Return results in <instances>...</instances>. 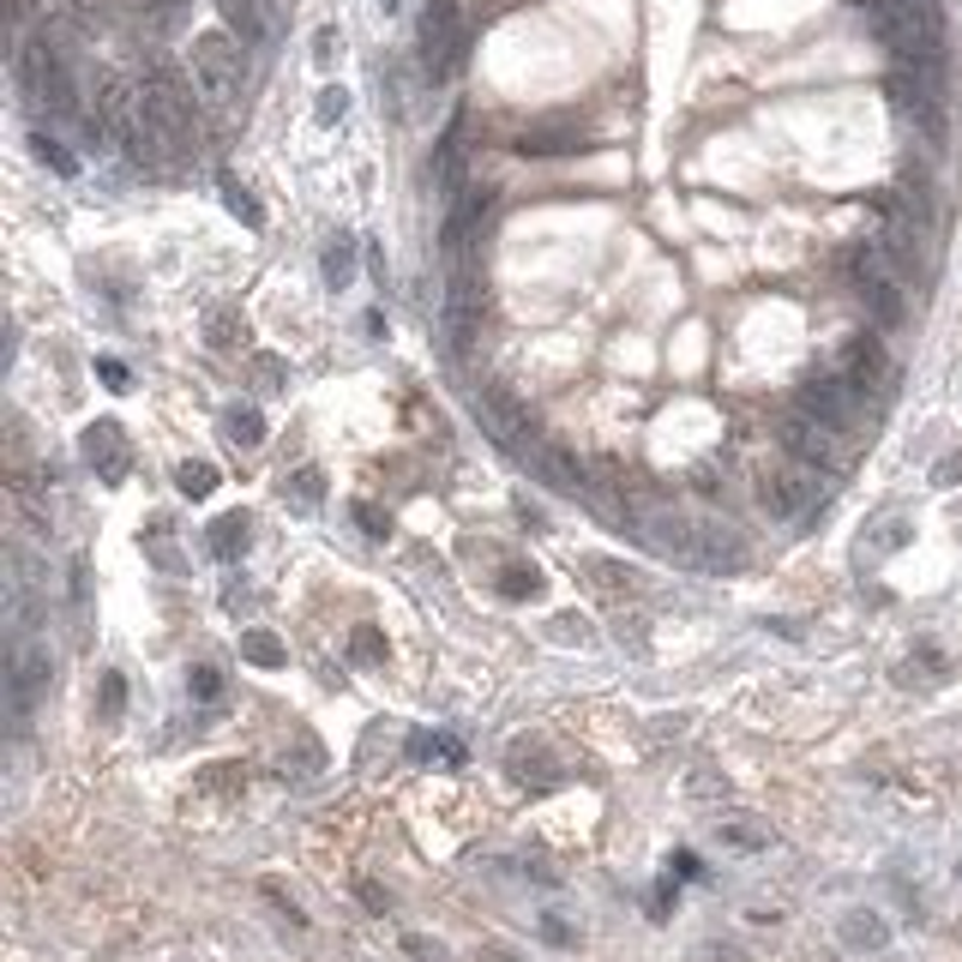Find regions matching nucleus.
I'll return each instance as SVG.
<instances>
[{
    "label": "nucleus",
    "instance_id": "24",
    "mask_svg": "<svg viewBox=\"0 0 962 962\" xmlns=\"http://www.w3.org/2000/svg\"><path fill=\"white\" fill-rule=\"evenodd\" d=\"M30 151H37V156H42V163H49L54 175H66V181H73V175H78V156L66 151L61 139H49V132H30Z\"/></svg>",
    "mask_w": 962,
    "mask_h": 962
},
{
    "label": "nucleus",
    "instance_id": "12",
    "mask_svg": "<svg viewBox=\"0 0 962 962\" xmlns=\"http://www.w3.org/2000/svg\"><path fill=\"white\" fill-rule=\"evenodd\" d=\"M253 542V518L248 511H223V518H211V530H205V547H211V559H241V547Z\"/></svg>",
    "mask_w": 962,
    "mask_h": 962
},
{
    "label": "nucleus",
    "instance_id": "1",
    "mask_svg": "<svg viewBox=\"0 0 962 962\" xmlns=\"http://www.w3.org/2000/svg\"><path fill=\"white\" fill-rule=\"evenodd\" d=\"M656 554L680 559L692 572H741L746 566V542L716 518H686V511H662V518L644 523Z\"/></svg>",
    "mask_w": 962,
    "mask_h": 962
},
{
    "label": "nucleus",
    "instance_id": "9",
    "mask_svg": "<svg viewBox=\"0 0 962 962\" xmlns=\"http://www.w3.org/2000/svg\"><path fill=\"white\" fill-rule=\"evenodd\" d=\"M776 433H782V452H788L794 464H807V469H831V464H836V433L824 428V421H812V416H800V409H788Z\"/></svg>",
    "mask_w": 962,
    "mask_h": 962
},
{
    "label": "nucleus",
    "instance_id": "27",
    "mask_svg": "<svg viewBox=\"0 0 962 962\" xmlns=\"http://www.w3.org/2000/svg\"><path fill=\"white\" fill-rule=\"evenodd\" d=\"M343 115H350V91H343V85H326L319 103H313V121H319V127H338Z\"/></svg>",
    "mask_w": 962,
    "mask_h": 962
},
{
    "label": "nucleus",
    "instance_id": "5",
    "mask_svg": "<svg viewBox=\"0 0 962 962\" xmlns=\"http://www.w3.org/2000/svg\"><path fill=\"white\" fill-rule=\"evenodd\" d=\"M800 416H812V421H824L831 433H848L860 421V409H866V397H860L855 385H848L843 374H819V379H807L800 385Z\"/></svg>",
    "mask_w": 962,
    "mask_h": 962
},
{
    "label": "nucleus",
    "instance_id": "21",
    "mask_svg": "<svg viewBox=\"0 0 962 962\" xmlns=\"http://www.w3.org/2000/svg\"><path fill=\"white\" fill-rule=\"evenodd\" d=\"M241 656H248L253 668H283L289 662V650H283V637L277 632H241Z\"/></svg>",
    "mask_w": 962,
    "mask_h": 962
},
{
    "label": "nucleus",
    "instance_id": "13",
    "mask_svg": "<svg viewBox=\"0 0 962 962\" xmlns=\"http://www.w3.org/2000/svg\"><path fill=\"white\" fill-rule=\"evenodd\" d=\"M283 499H289V511H295V518H313V511L326 506V469H319V464H301L295 476L283 481Z\"/></svg>",
    "mask_w": 962,
    "mask_h": 962
},
{
    "label": "nucleus",
    "instance_id": "2",
    "mask_svg": "<svg viewBox=\"0 0 962 962\" xmlns=\"http://www.w3.org/2000/svg\"><path fill=\"white\" fill-rule=\"evenodd\" d=\"M187 73H193L199 97L223 109L235 91H241V73H248V61H241V37H235V30H199L193 49H187Z\"/></svg>",
    "mask_w": 962,
    "mask_h": 962
},
{
    "label": "nucleus",
    "instance_id": "33",
    "mask_svg": "<svg viewBox=\"0 0 962 962\" xmlns=\"http://www.w3.org/2000/svg\"><path fill=\"white\" fill-rule=\"evenodd\" d=\"M121 704H127V680H121V674H103V716H109V722L121 716Z\"/></svg>",
    "mask_w": 962,
    "mask_h": 962
},
{
    "label": "nucleus",
    "instance_id": "20",
    "mask_svg": "<svg viewBox=\"0 0 962 962\" xmlns=\"http://www.w3.org/2000/svg\"><path fill=\"white\" fill-rule=\"evenodd\" d=\"M909 542H914V523H909V518H878L866 535H860V554L878 559V554H897V547H909Z\"/></svg>",
    "mask_w": 962,
    "mask_h": 962
},
{
    "label": "nucleus",
    "instance_id": "39",
    "mask_svg": "<svg viewBox=\"0 0 962 962\" xmlns=\"http://www.w3.org/2000/svg\"><path fill=\"white\" fill-rule=\"evenodd\" d=\"M397 7H404V0H379V13H397Z\"/></svg>",
    "mask_w": 962,
    "mask_h": 962
},
{
    "label": "nucleus",
    "instance_id": "28",
    "mask_svg": "<svg viewBox=\"0 0 962 962\" xmlns=\"http://www.w3.org/2000/svg\"><path fill=\"white\" fill-rule=\"evenodd\" d=\"M253 385H260V391H283L289 385V362H283V355H253Z\"/></svg>",
    "mask_w": 962,
    "mask_h": 962
},
{
    "label": "nucleus",
    "instance_id": "26",
    "mask_svg": "<svg viewBox=\"0 0 962 962\" xmlns=\"http://www.w3.org/2000/svg\"><path fill=\"white\" fill-rule=\"evenodd\" d=\"M535 590H542V572H535V566H506V572H499V596H511V602H523V596H535Z\"/></svg>",
    "mask_w": 962,
    "mask_h": 962
},
{
    "label": "nucleus",
    "instance_id": "14",
    "mask_svg": "<svg viewBox=\"0 0 962 962\" xmlns=\"http://www.w3.org/2000/svg\"><path fill=\"white\" fill-rule=\"evenodd\" d=\"M530 464H535V476H542L547 488H559V494H578V488H584V469H578V457L554 452V445H535Z\"/></svg>",
    "mask_w": 962,
    "mask_h": 962
},
{
    "label": "nucleus",
    "instance_id": "35",
    "mask_svg": "<svg viewBox=\"0 0 962 962\" xmlns=\"http://www.w3.org/2000/svg\"><path fill=\"white\" fill-rule=\"evenodd\" d=\"M97 379H103L109 391H127V385H132V379H127V367H121L115 355H103V362H97Z\"/></svg>",
    "mask_w": 962,
    "mask_h": 962
},
{
    "label": "nucleus",
    "instance_id": "34",
    "mask_svg": "<svg viewBox=\"0 0 962 962\" xmlns=\"http://www.w3.org/2000/svg\"><path fill=\"white\" fill-rule=\"evenodd\" d=\"M187 686H193V698H217V692H223V674H217V668H193V674H187Z\"/></svg>",
    "mask_w": 962,
    "mask_h": 962
},
{
    "label": "nucleus",
    "instance_id": "19",
    "mask_svg": "<svg viewBox=\"0 0 962 962\" xmlns=\"http://www.w3.org/2000/svg\"><path fill=\"white\" fill-rule=\"evenodd\" d=\"M518 151L523 156H566V151H578V127H566V121H554V127H530L518 139Z\"/></svg>",
    "mask_w": 962,
    "mask_h": 962
},
{
    "label": "nucleus",
    "instance_id": "31",
    "mask_svg": "<svg viewBox=\"0 0 962 962\" xmlns=\"http://www.w3.org/2000/svg\"><path fill=\"white\" fill-rule=\"evenodd\" d=\"M211 343H217V350H235V338H241V326H235V313H211Z\"/></svg>",
    "mask_w": 962,
    "mask_h": 962
},
{
    "label": "nucleus",
    "instance_id": "22",
    "mask_svg": "<svg viewBox=\"0 0 962 962\" xmlns=\"http://www.w3.org/2000/svg\"><path fill=\"white\" fill-rule=\"evenodd\" d=\"M175 488H181L187 499H211L217 494V469H211L205 457H187V464L175 469Z\"/></svg>",
    "mask_w": 962,
    "mask_h": 962
},
{
    "label": "nucleus",
    "instance_id": "37",
    "mask_svg": "<svg viewBox=\"0 0 962 962\" xmlns=\"http://www.w3.org/2000/svg\"><path fill=\"white\" fill-rule=\"evenodd\" d=\"M933 481H938V488H950V481H962V457H945V464L933 469Z\"/></svg>",
    "mask_w": 962,
    "mask_h": 962
},
{
    "label": "nucleus",
    "instance_id": "7",
    "mask_svg": "<svg viewBox=\"0 0 962 962\" xmlns=\"http://www.w3.org/2000/svg\"><path fill=\"white\" fill-rule=\"evenodd\" d=\"M819 499V469H807V464H770L764 469V481H758V506L770 511V518H800V511Z\"/></svg>",
    "mask_w": 962,
    "mask_h": 962
},
{
    "label": "nucleus",
    "instance_id": "11",
    "mask_svg": "<svg viewBox=\"0 0 962 962\" xmlns=\"http://www.w3.org/2000/svg\"><path fill=\"white\" fill-rule=\"evenodd\" d=\"M223 30H235L241 42H265L271 37V0H217Z\"/></svg>",
    "mask_w": 962,
    "mask_h": 962
},
{
    "label": "nucleus",
    "instance_id": "38",
    "mask_svg": "<svg viewBox=\"0 0 962 962\" xmlns=\"http://www.w3.org/2000/svg\"><path fill=\"white\" fill-rule=\"evenodd\" d=\"M554 637H578L584 644V620H554Z\"/></svg>",
    "mask_w": 962,
    "mask_h": 962
},
{
    "label": "nucleus",
    "instance_id": "25",
    "mask_svg": "<svg viewBox=\"0 0 962 962\" xmlns=\"http://www.w3.org/2000/svg\"><path fill=\"white\" fill-rule=\"evenodd\" d=\"M416 758L421 764H464V746L445 734H416Z\"/></svg>",
    "mask_w": 962,
    "mask_h": 962
},
{
    "label": "nucleus",
    "instance_id": "18",
    "mask_svg": "<svg viewBox=\"0 0 962 962\" xmlns=\"http://www.w3.org/2000/svg\"><path fill=\"white\" fill-rule=\"evenodd\" d=\"M319 271H326L331 289H350V283H355V235H350V229H338V235L326 241V260H319Z\"/></svg>",
    "mask_w": 962,
    "mask_h": 962
},
{
    "label": "nucleus",
    "instance_id": "30",
    "mask_svg": "<svg viewBox=\"0 0 962 962\" xmlns=\"http://www.w3.org/2000/svg\"><path fill=\"white\" fill-rule=\"evenodd\" d=\"M338 54H343V37H338V25H326L319 37H313V66H319V73H331V66H338Z\"/></svg>",
    "mask_w": 962,
    "mask_h": 962
},
{
    "label": "nucleus",
    "instance_id": "36",
    "mask_svg": "<svg viewBox=\"0 0 962 962\" xmlns=\"http://www.w3.org/2000/svg\"><path fill=\"white\" fill-rule=\"evenodd\" d=\"M355 523H362L367 535H391V518L379 506H355Z\"/></svg>",
    "mask_w": 962,
    "mask_h": 962
},
{
    "label": "nucleus",
    "instance_id": "29",
    "mask_svg": "<svg viewBox=\"0 0 962 962\" xmlns=\"http://www.w3.org/2000/svg\"><path fill=\"white\" fill-rule=\"evenodd\" d=\"M350 650H355V662H362V668H374L379 656H385V637H379V625H355V632H350Z\"/></svg>",
    "mask_w": 962,
    "mask_h": 962
},
{
    "label": "nucleus",
    "instance_id": "23",
    "mask_svg": "<svg viewBox=\"0 0 962 962\" xmlns=\"http://www.w3.org/2000/svg\"><path fill=\"white\" fill-rule=\"evenodd\" d=\"M223 205H229L235 217L248 223V229H265V205H260V199H253L241 181H235V175H223Z\"/></svg>",
    "mask_w": 962,
    "mask_h": 962
},
{
    "label": "nucleus",
    "instance_id": "10",
    "mask_svg": "<svg viewBox=\"0 0 962 962\" xmlns=\"http://www.w3.org/2000/svg\"><path fill=\"white\" fill-rule=\"evenodd\" d=\"M843 379L860 391V397H878V391L890 385V355L878 338H848L843 350Z\"/></svg>",
    "mask_w": 962,
    "mask_h": 962
},
{
    "label": "nucleus",
    "instance_id": "16",
    "mask_svg": "<svg viewBox=\"0 0 962 962\" xmlns=\"http://www.w3.org/2000/svg\"><path fill=\"white\" fill-rule=\"evenodd\" d=\"M511 776L530 782V788H554V782H559V764L542 752V746L518 741V746H511Z\"/></svg>",
    "mask_w": 962,
    "mask_h": 962
},
{
    "label": "nucleus",
    "instance_id": "6",
    "mask_svg": "<svg viewBox=\"0 0 962 962\" xmlns=\"http://www.w3.org/2000/svg\"><path fill=\"white\" fill-rule=\"evenodd\" d=\"M54 680V650L49 644H18L13 656H7V710H13V722H25L30 710H37V698L49 692Z\"/></svg>",
    "mask_w": 962,
    "mask_h": 962
},
{
    "label": "nucleus",
    "instance_id": "15",
    "mask_svg": "<svg viewBox=\"0 0 962 962\" xmlns=\"http://www.w3.org/2000/svg\"><path fill=\"white\" fill-rule=\"evenodd\" d=\"M578 578H584L590 590H602V596H613V590H632V584H637V572H625L620 559H608V554H578Z\"/></svg>",
    "mask_w": 962,
    "mask_h": 962
},
{
    "label": "nucleus",
    "instance_id": "4",
    "mask_svg": "<svg viewBox=\"0 0 962 962\" xmlns=\"http://www.w3.org/2000/svg\"><path fill=\"white\" fill-rule=\"evenodd\" d=\"M885 91H890V109H897V115L909 121L926 144H945V132H950V121H945V85H933V78L902 73V66H897Z\"/></svg>",
    "mask_w": 962,
    "mask_h": 962
},
{
    "label": "nucleus",
    "instance_id": "32",
    "mask_svg": "<svg viewBox=\"0 0 962 962\" xmlns=\"http://www.w3.org/2000/svg\"><path fill=\"white\" fill-rule=\"evenodd\" d=\"M848 938H855V945H878V938H885V926L872 921V914H848Z\"/></svg>",
    "mask_w": 962,
    "mask_h": 962
},
{
    "label": "nucleus",
    "instance_id": "3",
    "mask_svg": "<svg viewBox=\"0 0 962 962\" xmlns=\"http://www.w3.org/2000/svg\"><path fill=\"white\" fill-rule=\"evenodd\" d=\"M848 271H855V289L860 301H866V313L878 319V326H902L909 319V295H902V277L890 271V260L878 253V241H866V248H855V260H848Z\"/></svg>",
    "mask_w": 962,
    "mask_h": 962
},
{
    "label": "nucleus",
    "instance_id": "17",
    "mask_svg": "<svg viewBox=\"0 0 962 962\" xmlns=\"http://www.w3.org/2000/svg\"><path fill=\"white\" fill-rule=\"evenodd\" d=\"M223 440L241 445V452L265 445V416H260L253 404H229V409H223Z\"/></svg>",
    "mask_w": 962,
    "mask_h": 962
},
{
    "label": "nucleus",
    "instance_id": "8",
    "mask_svg": "<svg viewBox=\"0 0 962 962\" xmlns=\"http://www.w3.org/2000/svg\"><path fill=\"white\" fill-rule=\"evenodd\" d=\"M78 452H85V464L97 469V481H109V488H121L132 469V445L127 433H121V421H91V428L78 433Z\"/></svg>",
    "mask_w": 962,
    "mask_h": 962
}]
</instances>
